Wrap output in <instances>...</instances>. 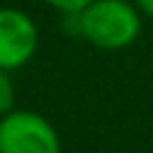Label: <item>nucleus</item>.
<instances>
[{"label":"nucleus","instance_id":"nucleus-1","mask_svg":"<svg viewBox=\"0 0 153 153\" xmlns=\"http://www.w3.org/2000/svg\"><path fill=\"white\" fill-rule=\"evenodd\" d=\"M74 18L79 33L105 51H120L140 36V10L128 0H92Z\"/></svg>","mask_w":153,"mask_h":153},{"label":"nucleus","instance_id":"nucleus-2","mask_svg":"<svg viewBox=\"0 0 153 153\" xmlns=\"http://www.w3.org/2000/svg\"><path fill=\"white\" fill-rule=\"evenodd\" d=\"M0 153H61V140L44 115L10 110L0 117Z\"/></svg>","mask_w":153,"mask_h":153},{"label":"nucleus","instance_id":"nucleus-3","mask_svg":"<svg viewBox=\"0 0 153 153\" xmlns=\"http://www.w3.org/2000/svg\"><path fill=\"white\" fill-rule=\"evenodd\" d=\"M38 49V28L28 13L0 8V69L13 71L33 59Z\"/></svg>","mask_w":153,"mask_h":153},{"label":"nucleus","instance_id":"nucleus-4","mask_svg":"<svg viewBox=\"0 0 153 153\" xmlns=\"http://www.w3.org/2000/svg\"><path fill=\"white\" fill-rule=\"evenodd\" d=\"M13 102H16V87H13L8 71L0 69V117L13 110Z\"/></svg>","mask_w":153,"mask_h":153},{"label":"nucleus","instance_id":"nucleus-5","mask_svg":"<svg viewBox=\"0 0 153 153\" xmlns=\"http://www.w3.org/2000/svg\"><path fill=\"white\" fill-rule=\"evenodd\" d=\"M44 3H49L51 8L61 10L64 16H76V13H82L92 0H44Z\"/></svg>","mask_w":153,"mask_h":153},{"label":"nucleus","instance_id":"nucleus-6","mask_svg":"<svg viewBox=\"0 0 153 153\" xmlns=\"http://www.w3.org/2000/svg\"><path fill=\"white\" fill-rule=\"evenodd\" d=\"M135 5L140 13H146L148 18H153V0H135Z\"/></svg>","mask_w":153,"mask_h":153}]
</instances>
